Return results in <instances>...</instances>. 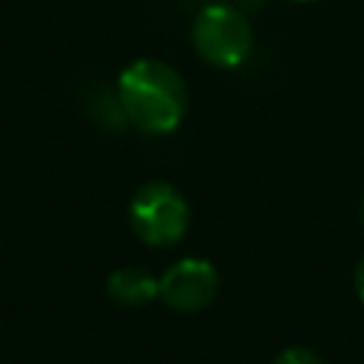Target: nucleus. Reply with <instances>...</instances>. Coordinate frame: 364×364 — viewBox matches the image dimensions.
<instances>
[{"label": "nucleus", "mask_w": 364, "mask_h": 364, "mask_svg": "<svg viewBox=\"0 0 364 364\" xmlns=\"http://www.w3.org/2000/svg\"><path fill=\"white\" fill-rule=\"evenodd\" d=\"M117 100L131 125L145 134H171L188 111V88L179 71L162 60H134L117 80Z\"/></svg>", "instance_id": "f257e3e1"}, {"label": "nucleus", "mask_w": 364, "mask_h": 364, "mask_svg": "<svg viewBox=\"0 0 364 364\" xmlns=\"http://www.w3.org/2000/svg\"><path fill=\"white\" fill-rule=\"evenodd\" d=\"M128 219L136 239H142L148 247H171L185 236L191 210L185 196L171 182L154 179L131 196Z\"/></svg>", "instance_id": "f03ea898"}, {"label": "nucleus", "mask_w": 364, "mask_h": 364, "mask_svg": "<svg viewBox=\"0 0 364 364\" xmlns=\"http://www.w3.org/2000/svg\"><path fill=\"white\" fill-rule=\"evenodd\" d=\"M191 40L205 63L216 68H236L253 48V28L242 9L210 3L196 14Z\"/></svg>", "instance_id": "7ed1b4c3"}, {"label": "nucleus", "mask_w": 364, "mask_h": 364, "mask_svg": "<svg viewBox=\"0 0 364 364\" xmlns=\"http://www.w3.org/2000/svg\"><path fill=\"white\" fill-rule=\"evenodd\" d=\"M219 273L208 259H179L159 276V299L179 313H196L213 301Z\"/></svg>", "instance_id": "20e7f679"}, {"label": "nucleus", "mask_w": 364, "mask_h": 364, "mask_svg": "<svg viewBox=\"0 0 364 364\" xmlns=\"http://www.w3.org/2000/svg\"><path fill=\"white\" fill-rule=\"evenodd\" d=\"M108 296L122 307H145L159 296V279L145 267H117L108 276Z\"/></svg>", "instance_id": "39448f33"}, {"label": "nucleus", "mask_w": 364, "mask_h": 364, "mask_svg": "<svg viewBox=\"0 0 364 364\" xmlns=\"http://www.w3.org/2000/svg\"><path fill=\"white\" fill-rule=\"evenodd\" d=\"M273 364H324V361L313 350H307V347H284L273 358Z\"/></svg>", "instance_id": "423d86ee"}, {"label": "nucleus", "mask_w": 364, "mask_h": 364, "mask_svg": "<svg viewBox=\"0 0 364 364\" xmlns=\"http://www.w3.org/2000/svg\"><path fill=\"white\" fill-rule=\"evenodd\" d=\"M353 282H355V293H358V299L364 301V256H361L358 264H355V276H353Z\"/></svg>", "instance_id": "0eeeda50"}, {"label": "nucleus", "mask_w": 364, "mask_h": 364, "mask_svg": "<svg viewBox=\"0 0 364 364\" xmlns=\"http://www.w3.org/2000/svg\"><path fill=\"white\" fill-rule=\"evenodd\" d=\"M247 3H250V6H256V3H262V0H245V6H247Z\"/></svg>", "instance_id": "6e6552de"}, {"label": "nucleus", "mask_w": 364, "mask_h": 364, "mask_svg": "<svg viewBox=\"0 0 364 364\" xmlns=\"http://www.w3.org/2000/svg\"><path fill=\"white\" fill-rule=\"evenodd\" d=\"M361 222H364V202H361Z\"/></svg>", "instance_id": "1a4fd4ad"}, {"label": "nucleus", "mask_w": 364, "mask_h": 364, "mask_svg": "<svg viewBox=\"0 0 364 364\" xmlns=\"http://www.w3.org/2000/svg\"><path fill=\"white\" fill-rule=\"evenodd\" d=\"M296 3H310V0H296Z\"/></svg>", "instance_id": "9d476101"}]
</instances>
